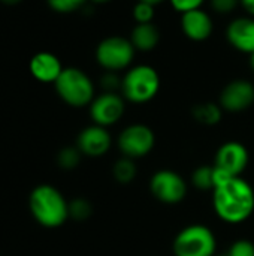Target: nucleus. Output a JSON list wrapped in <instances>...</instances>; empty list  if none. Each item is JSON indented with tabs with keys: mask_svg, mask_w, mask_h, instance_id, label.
Here are the masks:
<instances>
[{
	"mask_svg": "<svg viewBox=\"0 0 254 256\" xmlns=\"http://www.w3.org/2000/svg\"><path fill=\"white\" fill-rule=\"evenodd\" d=\"M213 208L220 220L240 225L254 213V189L244 177H229L213 189Z\"/></svg>",
	"mask_w": 254,
	"mask_h": 256,
	"instance_id": "obj_1",
	"label": "nucleus"
},
{
	"mask_svg": "<svg viewBox=\"0 0 254 256\" xmlns=\"http://www.w3.org/2000/svg\"><path fill=\"white\" fill-rule=\"evenodd\" d=\"M28 208L34 220L45 228H58L69 219L67 200L51 184H39L31 190Z\"/></svg>",
	"mask_w": 254,
	"mask_h": 256,
	"instance_id": "obj_2",
	"label": "nucleus"
},
{
	"mask_svg": "<svg viewBox=\"0 0 254 256\" xmlns=\"http://www.w3.org/2000/svg\"><path fill=\"white\" fill-rule=\"evenodd\" d=\"M160 90L159 72L150 64H136L121 78L123 98L132 104H147L153 100Z\"/></svg>",
	"mask_w": 254,
	"mask_h": 256,
	"instance_id": "obj_3",
	"label": "nucleus"
},
{
	"mask_svg": "<svg viewBox=\"0 0 254 256\" xmlns=\"http://www.w3.org/2000/svg\"><path fill=\"white\" fill-rule=\"evenodd\" d=\"M54 84L60 99L73 108L87 106L96 98L93 81L78 68H64Z\"/></svg>",
	"mask_w": 254,
	"mask_h": 256,
	"instance_id": "obj_4",
	"label": "nucleus"
},
{
	"mask_svg": "<svg viewBox=\"0 0 254 256\" xmlns=\"http://www.w3.org/2000/svg\"><path fill=\"white\" fill-rule=\"evenodd\" d=\"M172 252L174 256H216V234L207 225H189L175 236L172 243Z\"/></svg>",
	"mask_w": 254,
	"mask_h": 256,
	"instance_id": "obj_5",
	"label": "nucleus"
},
{
	"mask_svg": "<svg viewBox=\"0 0 254 256\" xmlns=\"http://www.w3.org/2000/svg\"><path fill=\"white\" fill-rule=\"evenodd\" d=\"M135 51L136 50L130 39L121 36H109L97 45L96 60L103 69L109 72H118L130 66L135 57Z\"/></svg>",
	"mask_w": 254,
	"mask_h": 256,
	"instance_id": "obj_6",
	"label": "nucleus"
},
{
	"mask_svg": "<svg viewBox=\"0 0 254 256\" xmlns=\"http://www.w3.org/2000/svg\"><path fill=\"white\" fill-rule=\"evenodd\" d=\"M154 146L156 135L153 129L144 123H133L126 126L117 138V147L121 156L130 158L133 160L148 156Z\"/></svg>",
	"mask_w": 254,
	"mask_h": 256,
	"instance_id": "obj_7",
	"label": "nucleus"
},
{
	"mask_svg": "<svg viewBox=\"0 0 254 256\" xmlns=\"http://www.w3.org/2000/svg\"><path fill=\"white\" fill-rule=\"evenodd\" d=\"M187 182L174 170H159L150 178V192L162 204H180L187 196Z\"/></svg>",
	"mask_w": 254,
	"mask_h": 256,
	"instance_id": "obj_8",
	"label": "nucleus"
},
{
	"mask_svg": "<svg viewBox=\"0 0 254 256\" xmlns=\"http://www.w3.org/2000/svg\"><path fill=\"white\" fill-rule=\"evenodd\" d=\"M250 160L247 147L240 141H226L214 156V168L226 177H243Z\"/></svg>",
	"mask_w": 254,
	"mask_h": 256,
	"instance_id": "obj_9",
	"label": "nucleus"
},
{
	"mask_svg": "<svg viewBox=\"0 0 254 256\" xmlns=\"http://www.w3.org/2000/svg\"><path fill=\"white\" fill-rule=\"evenodd\" d=\"M126 111V99L117 92H103L90 104V117L94 124L111 128L117 124Z\"/></svg>",
	"mask_w": 254,
	"mask_h": 256,
	"instance_id": "obj_10",
	"label": "nucleus"
},
{
	"mask_svg": "<svg viewBox=\"0 0 254 256\" xmlns=\"http://www.w3.org/2000/svg\"><path fill=\"white\" fill-rule=\"evenodd\" d=\"M254 104V86L249 80H234L220 93V106L228 112H243Z\"/></svg>",
	"mask_w": 254,
	"mask_h": 256,
	"instance_id": "obj_11",
	"label": "nucleus"
},
{
	"mask_svg": "<svg viewBox=\"0 0 254 256\" xmlns=\"http://www.w3.org/2000/svg\"><path fill=\"white\" fill-rule=\"evenodd\" d=\"M112 146V136L108 130V128L91 124L84 128L78 138H76V147L82 153V156L88 158H100L105 156Z\"/></svg>",
	"mask_w": 254,
	"mask_h": 256,
	"instance_id": "obj_12",
	"label": "nucleus"
},
{
	"mask_svg": "<svg viewBox=\"0 0 254 256\" xmlns=\"http://www.w3.org/2000/svg\"><path fill=\"white\" fill-rule=\"evenodd\" d=\"M226 38L235 50L246 54L254 52V18L240 16L231 21L226 28Z\"/></svg>",
	"mask_w": 254,
	"mask_h": 256,
	"instance_id": "obj_13",
	"label": "nucleus"
},
{
	"mask_svg": "<svg viewBox=\"0 0 254 256\" xmlns=\"http://www.w3.org/2000/svg\"><path fill=\"white\" fill-rule=\"evenodd\" d=\"M181 28L190 40L202 42L213 34L214 26L211 16L199 8L181 14Z\"/></svg>",
	"mask_w": 254,
	"mask_h": 256,
	"instance_id": "obj_14",
	"label": "nucleus"
},
{
	"mask_svg": "<svg viewBox=\"0 0 254 256\" xmlns=\"http://www.w3.org/2000/svg\"><path fill=\"white\" fill-rule=\"evenodd\" d=\"M28 68L33 78L40 82H55L64 69L58 57L46 51L34 54Z\"/></svg>",
	"mask_w": 254,
	"mask_h": 256,
	"instance_id": "obj_15",
	"label": "nucleus"
},
{
	"mask_svg": "<svg viewBox=\"0 0 254 256\" xmlns=\"http://www.w3.org/2000/svg\"><path fill=\"white\" fill-rule=\"evenodd\" d=\"M160 40V32L153 22L136 24L130 33V42L135 50L139 51H151L157 46Z\"/></svg>",
	"mask_w": 254,
	"mask_h": 256,
	"instance_id": "obj_16",
	"label": "nucleus"
},
{
	"mask_svg": "<svg viewBox=\"0 0 254 256\" xmlns=\"http://www.w3.org/2000/svg\"><path fill=\"white\" fill-rule=\"evenodd\" d=\"M192 114L198 123H201L204 126H216L220 123V120L223 117V108L220 106V104L204 102V104L195 105L192 110Z\"/></svg>",
	"mask_w": 254,
	"mask_h": 256,
	"instance_id": "obj_17",
	"label": "nucleus"
},
{
	"mask_svg": "<svg viewBox=\"0 0 254 256\" xmlns=\"http://www.w3.org/2000/svg\"><path fill=\"white\" fill-rule=\"evenodd\" d=\"M138 174L136 162L130 158L121 156L112 166V176L117 183L120 184H130Z\"/></svg>",
	"mask_w": 254,
	"mask_h": 256,
	"instance_id": "obj_18",
	"label": "nucleus"
},
{
	"mask_svg": "<svg viewBox=\"0 0 254 256\" xmlns=\"http://www.w3.org/2000/svg\"><path fill=\"white\" fill-rule=\"evenodd\" d=\"M192 184L199 190H211L216 188L214 165H201L192 174Z\"/></svg>",
	"mask_w": 254,
	"mask_h": 256,
	"instance_id": "obj_19",
	"label": "nucleus"
},
{
	"mask_svg": "<svg viewBox=\"0 0 254 256\" xmlns=\"http://www.w3.org/2000/svg\"><path fill=\"white\" fill-rule=\"evenodd\" d=\"M81 158H82V153L79 152V148L76 146L75 147H64L57 154V164L63 170H73L79 165Z\"/></svg>",
	"mask_w": 254,
	"mask_h": 256,
	"instance_id": "obj_20",
	"label": "nucleus"
},
{
	"mask_svg": "<svg viewBox=\"0 0 254 256\" xmlns=\"http://www.w3.org/2000/svg\"><path fill=\"white\" fill-rule=\"evenodd\" d=\"M93 213L91 204L85 198H75L69 202V218L76 222L87 220Z\"/></svg>",
	"mask_w": 254,
	"mask_h": 256,
	"instance_id": "obj_21",
	"label": "nucleus"
},
{
	"mask_svg": "<svg viewBox=\"0 0 254 256\" xmlns=\"http://www.w3.org/2000/svg\"><path fill=\"white\" fill-rule=\"evenodd\" d=\"M154 4L147 3V2H139L135 4L133 8V18L136 21V24H147V22H153L154 20Z\"/></svg>",
	"mask_w": 254,
	"mask_h": 256,
	"instance_id": "obj_22",
	"label": "nucleus"
},
{
	"mask_svg": "<svg viewBox=\"0 0 254 256\" xmlns=\"http://www.w3.org/2000/svg\"><path fill=\"white\" fill-rule=\"evenodd\" d=\"M49 8L58 14H70L81 9L87 0H46Z\"/></svg>",
	"mask_w": 254,
	"mask_h": 256,
	"instance_id": "obj_23",
	"label": "nucleus"
},
{
	"mask_svg": "<svg viewBox=\"0 0 254 256\" xmlns=\"http://www.w3.org/2000/svg\"><path fill=\"white\" fill-rule=\"evenodd\" d=\"M226 256H254V243L246 238L237 240L231 246Z\"/></svg>",
	"mask_w": 254,
	"mask_h": 256,
	"instance_id": "obj_24",
	"label": "nucleus"
},
{
	"mask_svg": "<svg viewBox=\"0 0 254 256\" xmlns=\"http://www.w3.org/2000/svg\"><path fill=\"white\" fill-rule=\"evenodd\" d=\"M100 84L105 88V92H117V88H121V80L115 72H109V70H106V74L102 76Z\"/></svg>",
	"mask_w": 254,
	"mask_h": 256,
	"instance_id": "obj_25",
	"label": "nucleus"
},
{
	"mask_svg": "<svg viewBox=\"0 0 254 256\" xmlns=\"http://www.w3.org/2000/svg\"><path fill=\"white\" fill-rule=\"evenodd\" d=\"M241 3V0H211V6L216 12L225 15V14H231L232 10H235V8Z\"/></svg>",
	"mask_w": 254,
	"mask_h": 256,
	"instance_id": "obj_26",
	"label": "nucleus"
},
{
	"mask_svg": "<svg viewBox=\"0 0 254 256\" xmlns=\"http://www.w3.org/2000/svg\"><path fill=\"white\" fill-rule=\"evenodd\" d=\"M171 4L174 6L175 10H178L180 14L193 10V9H199L204 3V0H169Z\"/></svg>",
	"mask_w": 254,
	"mask_h": 256,
	"instance_id": "obj_27",
	"label": "nucleus"
},
{
	"mask_svg": "<svg viewBox=\"0 0 254 256\" xmlns=\"http://www.w3.org/2000/svg\"><path fill=\"white\" fill-rule=\"evenodd\" d=\"M241 4L250 15L254 16V0H241Z\"/></svg>",
	"mask_w": 254,
	"mask_h": 256,
	"instance_id": "obj_28",
	"label": "nucleus"
},
{
	"mask_svg": "<svg viewBox=\"0 0 254 256\" xmlns=\"http://www.w3.org/2000/svg\"><path fill=\"white\" fill-rule=\"evenodd\" d=\"M1 3H4V4H16V3H19L21 0H0Z\"/></svg>",
	"mask_w": 254,
	"mask_h": 256,
	"instance_id": "obj_29",
	"label": "nucleus"
},
{
	"mask_svg": "<svg viewBox=\"0 0 254 256\" xmlns=\"http://www.w3.org/2000/svg\"><path fill=\"white\" fill-rule=\"evenodd\" d=\"M139 2H147V3H151V4H159V3H162V2H165V0H139Z\"/></svg>",
	"mask_w": 254,
	"mask_h": 256,
	"instance_id": "obj_30",
	"label": "nucleus"
},
{
	"mask_svg": "<svg viewBox=\"0 0 254 256\" xmlns=\"http://www.w3.org/2000/svg\"><path fill=\"white\" fill-rule=\"evenodd\" d=\"M250 66H252V69L254 70V52L250 54Z\"/></svg>",
	"mask_w": 254,
	"mask_h": 256,
	"instance_id": "obj_31",
	"label": "nucleus"
},
{
	"mask_svg": "<svg viewBox=\"0 0 254 256\" xmlns=\"http://www.w3.org/2000/svg\"><path fill=\"white\" fill-rule=\"evenodd\" d=\"M91 2H94V3H108L111 0H91Z\"/></svg>",
	"mask_w": 254,
	"mask_h": 256,
	"instance_id": "obj_32",
	"label": "nucleus"
},
{
	"mask_svg": "<svg viewBox=\"0 0 254 256\" xmlns=\"http://www.w3.org/2000/svg\"><path fill=\"white\" fill-rule=\"evenodd\" d=\"M216 256H226V255H216Z\"/></svg>",
	"mask_w": 254,
	"mask_h": 256,
	"instance_id": "obj_33",
	"label": "nucleus"
}]
</instances>
